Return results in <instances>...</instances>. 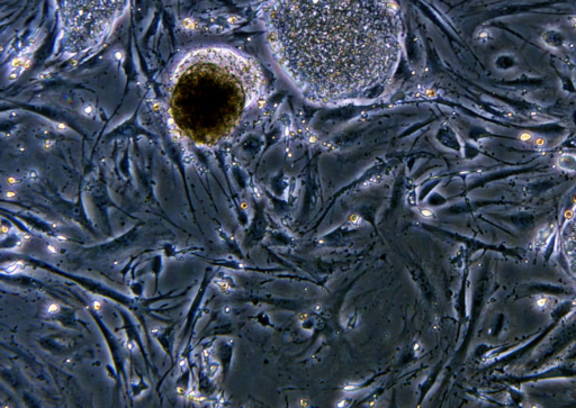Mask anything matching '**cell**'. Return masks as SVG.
Returning <instances> with one entry per match:
<instances>
[{"mask_svg": "<svg viewBox=\"0 0 576 408\" xmlns=\"http://www.w3.org/2000/svg\"><path fill=\"white\" fill-rule=\"evenodd\" d=\"M269 25L281 67L320 102L382 85L401 50V21L392 0H275Z\"/></svg>", "mask_w": 576, "mask_h": 408, "instance_id": "1", "label": "cell"}, {"mask_svg": "<svg viewBox=\"0 0 576 408\" xmlns=\"http://www.w3.org/2000/svg\"><path fill=\"white\" fill-rule=\"evenodd\" d=\"M258 89L252 63L225 49L195 51L177 68L170 115L183 138L210 144L231 133Z\"/></svg>", "mask_w": 576, "mask_h": 408, "instance_id": "2", "label": "cell"}, {"mask_svg": "<svg viewBox=\"0 0 576 408\" xmlns=\"http://www.w3.org/2000/svg\"><path fill=\"white\" fill-rule=\"evenodd\" d=\"M564 250L574 275L576 276V215L568 223L564 234Z\"/></svg>", "mask_w": 576, "mask_h": 408, "instance_id": "3", "label": "cell"}, {"mask_svg": "<svg viewBox=\"0 0 576 408\" xmlns=\"http://www.w3.org/2000/svg\"><path fill=\"white\" fill-rule=\"evenodd\" d=\"M25 267L26 265L23 262H14L4 268V272H6V274H15L17 271H22Z\"/></svg>", "mask_w": 576, "mask_h": 408, "instance_id": "4", "label": "cell"}, {"mask_svg": "<svg viewBox=\"0 0 576 408\" xmlns=\"http://www.w3.org/2000/svg\"><path fill=\"white\" fill-rule=\"evenodd\" d=\"M214 282H215V285L219 288V290H221L222 293H224V294H229V293H230L231 289H230V286L228 285V283H225L224 281H218V280H217V281H214Z\"/></svg>", "mask_w": 576, "mask_h": 408, "instance_id": "5", "label": "cell"}, {"mask_svg": "<svg viewBox=\"0 0 576 408\" xmlns=\"http://www.w3.org/2000/svg\"><path fill=\"white\" fill-rule=\"evenodd\" d=\"M218 371H219V365L216 364V363H214V364H212V365L210 366L209 375H210L211 378H214V377H215V376L218 374Z\"/></svg>", "mask_w": 576, "mask_h": 408, "instance_id": "6", "label": "cell"}, {"mask_svg": "<svg viewBox=\"0 0 576 408\" xmlns=\"http://www.w3.org/2000/svg\"><path fill=\"white\" fill-rule=\"evenodd\" d=\"M47 312L50 313V314H55V313L59 312V305L57 304H52L49 307H47Z\"/></svg>", "mask_w": 576, "mask_h": 408, "instance_id": "7", "label": "cell"}, {"mask_svg": "<svg viewBox=\"0 0 576 408\" xmlns=\"http://www.w3.org/2000/svg\"><path fill=\"white\" fill-rule=\"evenodd\" d=\"M179 366H180V369H181L182 371H185V370L187 369V366H188L187 360H186V359H181L180 361H179Z\"/></svg>", "mask_w": 576, "mask_h": 408, "instance_id": "8", "label": "cell"}, {"mask_svg": "<svg viewBox=\"0 0 576 408\" xmlns=\"http://www.w3.org/2000/svg\"><path fill=\"white\" fill-rule=\"evenodd\" d=\"M127 348H128L129 351H135L136 348H138V346H136V344H135L134 342H129L128 344H127Z\"/></svg>", "mask_w": 576, "mask_h": 408, "instance_id": "9", "label": "cell"}, {"mask_svg": "<svg viewBox=\"0 0 576 408\" xmlns=\"http://www.w3.org/2000/svg\"><path fill=\"white\" fill-rule=\"evenodd\" d=\"M92 305H94V308L96 310H100V308H102V305H100L99 301H94Z\"/></svg>", "mask_w": 576, "mask_h": 408, "instance_id": "10", "label": "cell"}, {"mask_svg": "<svg viewBox=\"0 0 576 408\" xmlns=\"http://www.w3.org/2000/svg\"><path fill=\"white\" fill-rule=\"evenodd\" d=\"M422 215H423L424 217H426V218H430V217H432V212L429 211V210H423V211H422Z\"/></svg>", "mask_w": 576, "mask_h": 408, "instance_id": "11", "label": "cell"}, {"mask_svg": "<svg viewBox=\"0 0 576 408\" xmlns=\"http://www.w3.org/2000/svg\"><path fill=\"white\" fill-rule=\"evenodd\" d=\"M224 313H225V314H227V315H229L230 313H231V307H229V306H228V307H225V308H224Z\"/></svg>", "mask_w": 576, "mask_h": 408, "instance_id": "12", "label": "cell"}, {"mask_svg": "<svg viewBox=\"0 0 576 408\" xmlns=\"http://www.w3.org/2000/svg\"><path fill=\"white\" fill-rule=\"evenodd\" d=\"M47 249H49V251H51V253H55V252H57V249H55V247H53V246H49V247H47Z\"/></svg>", "mask_w": 576, "mask_h": 408, "instance_id": "13", "label": "cell"}, {"mask_svg": "<svg viewBox=\"0 0 576 408\" xmlns=\"http://www.w3.org/2000/svg\"><path fill=\"white\" fill-rule=\"evenodd\" d=\"M178 393H179V394H183V389L179 388V389H178Z\"/></svg>", "mask_w": 576, "mask_h": 408, "instance_id": "14", "label": "cell"}, {"mask_svg": "<svg viewBox=\"0 0 576 408\" xmlns=\"http://www.w3.org/2000/svg\"><path fill=\"white\" fill-rule=\"evenodd\" d=\"M6 230H7V228H6V227H3V232H4V233L6 232Z\"/></svg>", "mask_w": 576, "mask_h": 408, "instance_id": "15", "label": "cell"}]
</instances>
